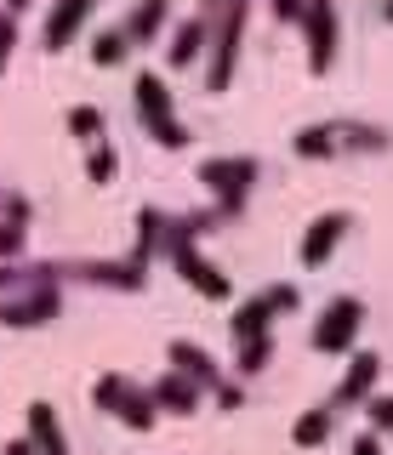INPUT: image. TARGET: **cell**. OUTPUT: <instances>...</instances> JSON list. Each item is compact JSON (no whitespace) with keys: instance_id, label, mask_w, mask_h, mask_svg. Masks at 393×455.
Wrapping results in <instances>:
<instances>
[{"instance_id":"e0dca14e","label":"cell","mask_w":393,"mask_h":455,"mask_svg":"<svg viewBox=\"0 0 393 455\" xmlns=\"http://www.w3.org/2000/svg\"><path fill=\"white\" fill-rule=\"evenodd\" d=\"M29 444H35V455H68V438H63V421H58V410L46 404V398H35L29 410Z\"/></svg>"},{"instance_id":"44dd1931","label":"cell","mask_w":393,"mask_h":455,"mask_svg":"<svg viewBox=\"0 0 393 455\" xmlns=\"http://www.w3.org/2000/svg\"><path fill=\"white\" fill-rule=\"evenodd\" d=\"M132 387H137L132 376H120V370H108V376H97V381H92V404L103 410V416H120V404L132 398Z\"/></svg>"},{"instance_id":"83f0119b","label":"cell","mask_w":393,"mask_h":455,"mask_svg":"<svg viewBox=\"0 0 393 455\" xmlns=\"http://www.w3.org/2000/svg\"><path fill=\"white\" fill-rule=\"evenodd\" d=\"M365 416H371V433L376 438L393 433V398H365Z\"/></svg>"},{"instance_id":"7402d4cb","label":"cell","mask_w":393,"mask_h":455,"mask_svg":"<svg viewBox=\"0 0 393 455\" xmlns=\"http://www.w3.org/2000/svg\"><path fill=\"white\" fill-rule=\"evenodd\" d=\"M132 52H137V46L125 40V28H97V35H92V63H97V68H120Z\"/></svg>"},{"instance_id":"d4e9b609","label":"cell","mask_w":393,"mask_h":455,"mask_svg":"<svg viewBox=\"0 0 393 455\" xmlns=\"http://www.w3.org/2000/svg\"><path fill=\"white\" fill-rule=\"evenodd\" d=\"M115 171H120V154L108 148V142H92V154H86V182H92V188H103V182H115Z\"/></svg>"},{"instance_id":"5bb4252c","label":"cell","mask_w":393,"mask_h":455,"mask_svg":"<svg viewBox=\"0 0 393 455\" xmlns=\"http://www.w3.org/2000/svg\"><path fill=\"white\" fill-rule=\"evenodd\" d=\"M148 398H154L160 416H194V410L205 404V387H200V381H188L182 370H165V376L148 387Z\"/></svg>"},{"instance_id":"7c38bea8","label":"cell","mask_w":393,"mask_h":455,"mask_svg":"<svg viewBox=\"0 0 393 455\" xmlns=\"http://www.w3.org/2000/svg\"><path fill=\"white\" fill-rule=\"evenodd\" d=\"M97 0H52L46 6V23H40V46L46 52H68L80 40V28H86Z\"/></svg>"},{"instance_id":"d590c367","label":"cell","mask_w":393,"mask_h":455,"mask_svg":"<svg viewBox=\"0 0 393 455\" xmlns=\"http://www.w3.org/2000/svg\"><path fill=\"white\" fill-rule=\"evenodd\" d=\"M6 12H12V18H18V12H29V0H6Z\"/></svg>"},{"instance_id":"8d00e7d4","label":"cell","mask_w":393,"mask_h":455,"mask_svg":"<svg viewBox=\"0 0 393 455\" xmlns=\"http://www.w3.org/2000/svg\"><path fill=\"white\" fill-rule=\"evenodd\" d=\"M200 6H205V18H212V12H222V6H229V0H200Z\"/></svg>"},{"instance_id":"4316f807","label":"cell","mask_w":393,"mask_h":455,"mask_svg":"<svg viewBox=\"0 0 393 455\" xmlns=\"http://www.w3.org/2000/svg\"><path fill=\"white\" fill-rule=\"evenodd\" d=\"M23 245H29V228H18V222L0 217V262H18Z\"/></svg>"},{"instance_id":"4fadbf2b","label":"cell","mask_w":393,"mask_h":455,"mask_svg":"<svg viewBox=\"0 0 393 455\" xmlns=\"http://www.w3.org/2000/svg\"><path fill=\"white\" fill-rule=\"evenodd\" d=\"M205 46H212V18H205V12H194V18H182V23L172 28V40H165V68L200 63Z\"/></svg>"},{"instance_id":"ac0fdd59","label":"cell","mask_w":393,"mask_h":455,"mask_svg":"<svg viewBox=\"0 0 393 455\" xmlns=\"http://www.w3.org/2000/svg\"><path fill=\"white\" fill-rule=\"evenodd\" d=\"M172 23V0H137L132 12H125V40L132 46H148V40H160V28Z\"/></svg>"},{"instance_id":"e575fe53","label":"cell","mask_w":393,"mask_h":455,"mask_svg":"<svg viewBox=\"0 0 393 455\" xmlns=\"http://www.w3.org/2000/svg\"><path fill=\"white\" fill-rule=\"evenodd\" d=\"M0 455H35V444H29V438H12V444L0 450Z\"/></svg>"},{"instance_id":"f546056e","label":"cell","mask_w":393,"mask_h":455,"mask_svg":"<svg viewBox=\"0 0 393 455\" xmlns=\"http://www.w3.org/2000/svg\"><path fill=\"white\" fill-rule=\"evenodd\" d=\"M262 296L274 302V313H297L302 307V291H297V284H274V291H262Z\"/></svg>"},{"instance_id":"9a60e30c","label":"cell","mask_w":393,"mask_h":455,"mask_svg":"<svg viewBox=\"0 0 393 455\" xmlns=\"http://www.w3.org/2000/svg\"><path fill=\"white\" fill-rule=\"evenodd\" d=\"M165 359H172V370H182L188 381H200L205 393H217V387H222V364L200 347V341H182V336H177L172 347H165Z\"/></svg>"},{"instance_id":"484cf974","label":"cell","mask_w":393,"mask_h":455,"mask_svg":"<svg viewBox=\"0 0 393 455\" xmlns=\"http://www.w3.org/2000/svg\"><path fill=\"white\" fill-rule=\"evenodd\" d=\"M274 364V336H257V341H240V376H262V370Z\"/></svg>"},{"instance_id":"2e32d148","label":"cell","mask_w":393,"mask_h":455,"mask_svg":"<svg viewBox=\"0 0 393 455\" xmlns=\"http://www.w3.org/2000/svg\"><path fill=\"white\" fill-rule=\"evenodd\" d=\"M274 319H279V313H274V302H269V296L257 291V296H245V302L229 313V336H234V341H257V336H274Z\"/></svg>"},{"instance_id":"6da1fadb","label":"cell","mask_w":393,"mask_h":455,"mask_svg":"<svg viewBox=\"0 0 393 455\" xmlns=\"http://www.w3.org/2000/svg\"><path fill=\"white\" fill-rule=\"evenodd\" d=\"M388 142V125L371 120H314L291 137V148H297V160H336V154H382Z\"/></svg>"},{"instance_id":"f35d334b","label":"cell","mask_w":393,"mask_h":455,"mask_svg":"<svg viewBox=\"0 0 393 455\" xmlns=\"http://www.w3.org/2000/svg\"><path fill=\"white\" fill-rule=\"evenodd\" d=\"M0 194H6V188H0Z\"/></svg>"},{"instance_id":"f1b7e54d","label":"cell","mask_w":393,"mask_h":455,"mask_svg":"<svg viewBox=\"0 0 393 455\" xmlns=\"http://www.w3.org/2000/svg\"><path fill=\"white\" fill-rule=\"evenodd\" d=\"M0 217L6 222H18V228H29V217H35V205L23 194H0Z\"/></svg>"},{"instance_id":"74e56055","label":"cell","mask_w":393,"mask_h":455,"mask_svg":"<svg viewBox=\"0 0 393 455\" xmlns=\"http://www.w3.org/2000/svg\"><path fill=\"white\" fill-rule=\"evenodd\" d=\"M382 18H388V23H393V0H382Z\"/></svg>"},{"instance_id":"cb8c5ba5","label":"cell","mask_w":393,"mask_h":455,"mask_svg":"<svg viewBox=\"0 0 393 455\" xmlns=\"http://www.w3.org/2000/svg\"><path fill=\"white\" fill-rule=\"evenodd\" d=\"M63 125H68V137H80V142H103V108H92V103H75L63 114Z\"/></svg>"},{"instance_id":"ffe728a7","label":"cell","mask_w":393,"mask_h":455,"mask_svg":"<svg viewBox=\"0 0 393 455\" xmlns=\"http://www.w3.org/2000/svg\"><path fill=\"white\" fill-rule=\"evenodd\" d=\"M331 433H336V416H331V410H302V416L291 421V444H297V450H325Z\"/></svg>"},{"instance_id":"52a82bcc","label":"cell","mask_w":393,"mask_h":455,"mask_svg":"<svg viewBox=\"0 0 393 455\" xmlns=\"http://www.w3.org/2000/svg\"><path fill=\"white\" fill-rule=\"evenodd\" d=\"M63 313V291L58 284H29L18 296H0V324L6 331H35V324H52Z\"/></svg>"},{"instance_id":"836d02e7","label":"cell","mask_w":393,"mask_h":455,"mask_svg":"<svg viewBox=\"0 0 393 455\" xmlns=\"http://www.w3.org/2000/svg\"><path fill=\"white\" fill-rule=\"evenodd\" d=\"M269 6H274V18H285V23H297V18H302V6H308V0H269Z\"/></svg>"},{"instance_id":"d6a6232c","label":"cell","mask_w":393,"mask_h":455,"mask_svg":"<svg viewBox=\"0 0 393 455\" xmlns=\"http://www.w3.org/2000/svg\"><path fill=\"white\" fill-rule=\"evenodd\" d=\"M348 455H382V438H376V433H359L354 444H348Z\"/></svg>"},{"instance_id":"603a6c76","label":"cell","mask_w":393,"mask_h":455,"mask_svg":"<svg viewBox=\"0 0 393 455\" xmlns=\"http://www.w3.org/2000/svg\"><path fill=\"white\" fill-rule=\"evenodd\" d=\"M120 427H132V433H148L154 421H160V410H154V398H148V387H132V398L120 404V416H115Z\"/></svg>"},{"instance_id":"ba28073f","label":"cell","mask_w":393,"mask_h":455,"mask_svg":"<svg viewBox=\"0 0 393 455\" xmlns=\"http://www.w3.org/2000/svg\"><path fill=\"white\" fill-rule=\"evenodd\" d=\"M58 279L103 284V291H143L148 267L137 262V256H115V262H58Z\"/></svg>"},{"instance_id":"9c48e42d","label":"cell","mask_w":393,"mask_h":455,"mask_svg":"<svg viewBox=\"0 0 393 455\" xmlns=\"http://www.w3.org/2000/svg\"><path fill=\"white\" fill-rule=\"evenodd\" d=\"M262 165L251 154H217V160H200V188H212L217 199H245L257 188Z\"/></svg>"},{"instance_id":"4dcf8cb0","label":"cell","mask_w":393,"mask_h":455,"mask_svg":"<svg viewBox=\"0 0 393 455\" xmlns=\"http://www.w3.org/2000/svg\"><path fill=\"white\" fill-rule=\"evenodd\" d=\"M12 52H18V18H12V12H0V68L12 63Z\"/></svg>"},{"instance_id":"d6986e66","label":"cell","mask_w":393,"mask_h":455,"mask_svg":"<svg viewBox=\"0 0 393 455\" xmlns=\"http://www.w3.org/2000/svg\"><path fill=\"white\" fill-rule=\"evenodd\" d=\"M165 228H172V217H165L160 205H143L137 211V245H132V256L137 262H154V256H165Z\"/></svg>"},{"instance_id":"277c9868","label":"cell","mask_w":393,"mask_h":455,"mask_svg":"<svg viewBox=\"0 0 393 455\" xmlns=\"http://www.w3.org/2000/svg\"><path fill=\"white\" fill-rule=\"evenodd\" d=\"M165 262L182 274V284H194V291L205 296V302H229V291H234V279L222 274V267L205 256L194 239H182L177 228H165Z\"/></svg>"},{"instance_id":"7a4b0ae2","label":"cell","mask_w":393,"mask_h":455,"mask_svg":"<svg viewBox=\"0 0 393 455\" xmlns=\"http://www.w3.org/2000/svg\"><path fill=\"white\" fill-rule=\"evenodd\" d=\"M245 23H251V0H229L222 18L212 23V63H205V92L222 97L234 85V68H240V46H245Z\"/></svg>"},{"instance_id":"8fae6325","label":"cell","mask_w":393,"mask_h":455,"mask_svg":"<svg viewBox=\"0 0 393 455\" xmlns=\"http://www.w3.org/2000/svg\"><path fill=\"white\" fill-rule=\"evenodd\" d=\"M376 376H382V353H371V347H354L348 353V370H342V381H336V393H331V404L336 410H359L365 398H376Z\"/></svg>"},{"instance_id":"1f68e13d","label":"cell","mask_w":393,"mask_h":455,"mask_svg":"<svg viewBox=\"0 0 393 455\" xmlns=\"http://www.w3.org/2000/svg\"><path fill=\"white\" fill-rule=\"evenodd\" d=\"M212 398H217L222 410H240V404H245V387H240V381H222V387H217Z\"/></svg>"},{"instance_id":"30bf717a","label":"cell","mask_w":393,"mask_h":455,"mask_svg":"<svg viewBox=\"0 0 393 455\" xmlns=\"http://www.w3.org/2000/svg\"><path fill=\"white\" fill-rule=\"evenodd\" d=\"M348 228H354L348 211H325V217H314V222H308V234H302V245H297V262L308 267V274H319V267L336 256V245L348 239Z\"/></svg>"},{"instance_id":"3957f363","label":"cell","mask_w":393,"mask_h":455,"mask_svg":"<svg viewBox=\"0 0 393 455\" xmlns=\"http://www.w3.org/2000/svg\"><path fill=\"white\" fill-rule=\"evenodd\" d=\"M132 97H137V125H143L160 148H188V125H182L177 108H172V85H165V75H137Z\"/></svg>"},{"instance_id":"5b68a950","label":"cell","mask_w":393,"mask_h":455,"mask_svg":"<svg viewBox=\"0 0 393 455\" xmlns=\"http://www.w3.org/2000/svg\"><path fill=\"white\" fill-rule=\"evenodd\" d=\"M359 331H365V302L359 296H331L325 307H319L314 331H308V341H314V353H354L359 347Z\"/></svg>"},{"instance_id":"8992f818","label":"cell","mask_w":393,"mask_h":455,"mask_svg":"<svg viewBox=\"0 0 393 455\" xmlns=\"http://www.w3.org/2000/svg\"><path fill=\"white\" fill-rule=\"evenodd\" d=\"M297 28L308 40V75H331L336 46H342V18H336V6H331V0H308Z\"/></svg>"}]
</instances>
